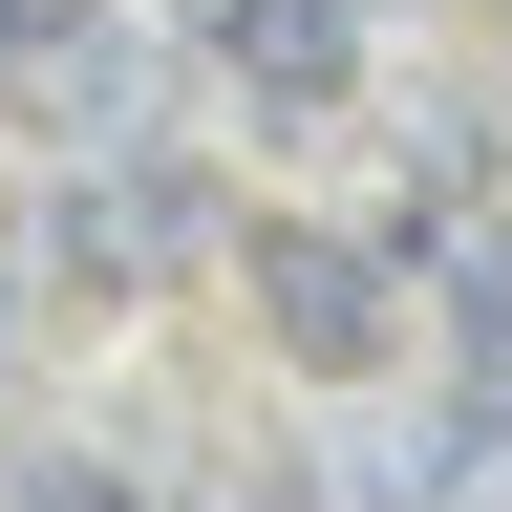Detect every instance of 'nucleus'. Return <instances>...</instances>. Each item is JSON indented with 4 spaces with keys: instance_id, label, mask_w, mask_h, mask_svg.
I'll return each instance as SVG.
<instances>
[{
    "instance_id": "f257e3e1",
    "label": "nucleus",
    "mask_w": 512,
    "mask_h": 512,
    "mask_svg": "<svg viewBox=\"0 0 512 512\" xmlns=\"http://www.w3.org/2000/svg\"><path fill=\"white\" fill-rule=\"evenodd\" d=\"M256 278V342H278L299 384H384L406 363V235H342V214H278L235 256Z\"/></svg>"
},
{
    "instance_id": "f03ea898",
    "label": "nucleus",
    "mask_w": 512,
    "mask_h": 512,
    "mask_svg": "<svg viewBox=\"0 0 512 512\" xmlns=\"http://www.w3.org/2000/svg\"><path fill=\"white\" fill-rule=\"evenodd\" d=\"M214 256V171H171V150H64V214H43V278H86V299H150Z\"/></svg>"
},
{
    "instance_id": "7ed1b4c3",
    "label": "nucleus",
    "mask_w": 512,
    "mask_h": 512,
    "mask_svg": "<svg viewBox=\"0 0 512 512\" xmlns=\"http://www.w3.org/2000/svg\"><path fill=\"white\" fill-rule=\"evenodd\" d=\"M214 86L256 128H342L363 107V0H214Z\"/></svg>"
},
{
    "instance_id": "20e7f679",
    "label": "nucleus",
    "mask_w": 512,
    "mask_h": 512,
    "mask_svg": "<svg viewBox=\"0 0 512 512\" xmlns=\"http://www.w3.org/2000/svg\"><path fill=\"white\" fill-rule=\"evenodd\" d=\"M363 512H512V384H470L427 448H384V470H363Z\"/></svg>"
},
{
    "instance_id": "39448f33",
    "label": "nucleus",
    "mask_w": 512,
    "mask_h": 512,
    "mask_svg": "<svg viewBox=\"0 0 512 512\" xmlns=\"http://www.w3.org/2000/svg\"><path fill=\"white\" fill-rule=\"evenodd\" d=\"M427 320H448V363H470V384H512V214H448Z\"/></svg>"
},
{
    "instance_id": "423d86ee",
    "label": "nucleus",
    "mask_w": 512,
    "mask_h": 512,
    "mask_svg": "<svg viewBox=\"0 0 512 512\" xmlns=\"http://www.w3.org/2000/svg\"><path fill=\"white\" fill-rule=\"evenodd\" d=\"M64 22H86V0H0V43H64Z\"/></svg>"
},
{
    "instance_id": "0eeeda50",
    "label": "nucleus",
    "mask_w": 512,
    "mask_h": 512,
    "mask_svg": "<svg viewBox=\"0 0 512 512\" xmlns=\"http://www.w3.org/2000/svg\"><path fill=\"white\" fill-rule=\"evenodd\" d=\"M0 363H22V299H0Z\"/></svg>"
}]
</instances>
